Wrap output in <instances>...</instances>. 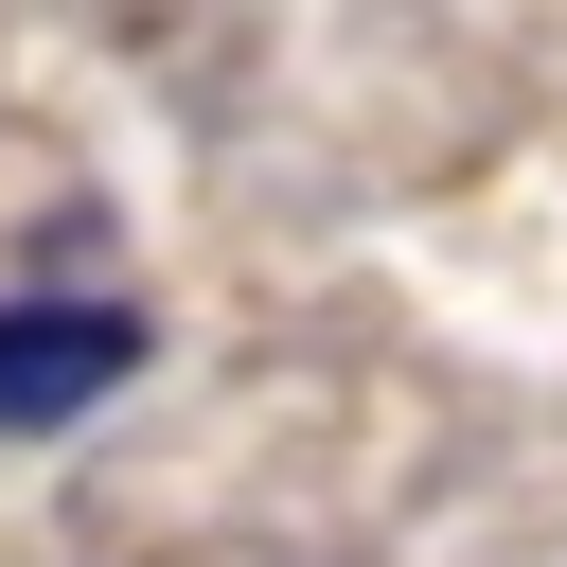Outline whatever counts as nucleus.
I'll use <instances>...</instances> for the list:
<instances>
[{"label": "nucleus", "instance_id": "obj_1", "mask_svg": "<svg viewBox=\"0 0 567 567\" xmlns=\"http://www.w3.org/2000/svg\"><path fill=\"white\" fill-rule=\"evenodd\" d=\"M142 372V301H0V443L106 408Z\"/></svg>", "mask_w": 567, "mask_h": 567}]
</instances>
